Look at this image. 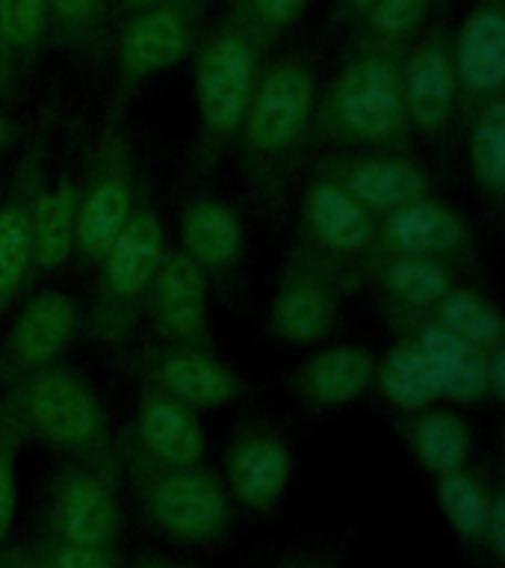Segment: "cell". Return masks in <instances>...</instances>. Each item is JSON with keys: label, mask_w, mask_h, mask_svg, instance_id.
I'll list each match as a JSON object with an SVG mask.
<instances>
[{"label": "cell", "mask_w": 505, "mask_h": 568, "mask_svg": "<svg viewBox=\"0 0 505 568\" xmlns=\"http://www.w3.org/2000/svg\"><path fill=\"white\" fill-rule=\"evenodd\" d=\"M142 506L148 521L168 539L213 545L228 536L234 500L228 488L202 465L195 468H154L145 465Z\"/></svg>", "instance_id": "8992f818"}, {"label": "cell", "mask_w": 505, "mask_h": 568, "mask_svg": "<svg viewBox=\"0 0 505 568\" xmlns=\"http://www.w3.org/2000/svg\"><path fill=\"white\" fill-rule=\"evenodd\" d=\"M411 344L420 349L425 367L432 373L437 397L455 403H478L487 397L485 349L461 341L432 320L416 326Z\"/></svg>", "instance_id": "44dd1931"}, {"label": "cell", "mask_w": 505, "mask_h": 568, "mask_svg": "<svg viewBox=\"0 0 505 568\" xmlns=\"http://www.w3.org/2000/svg\"><path fill=\"white\" fill-rule=\"evenodd\" d=\"M375 382L384 399L402 412H423L434 399H441L423 355L411 341L393 346L384 362L375 364Z\"/></svg>", "instance_id": "f546056e"}, {"label": "cell", "mask_w": 505, "mask_h": 568, "mask_svg": "<svg viewBox=\"0 0 505 568\" xmlns=\"http://www.w3.org/2000/svg\"><path fill=\"white\" fill-rule=\"evenodd\" d=\"M42 568H115V554L106 545H74V541L48 539Z\"/></svg>", "instance_id": "8d00e7d4"}, {"label": "cell", "mask_w": 505, "mask_h": 568, "mask_svg": "<svg viewBox=\"0 0 505 568\" xmlns=\"http://www.w3.org/2000/svg\"><path fill=\"white\" fill-rule=\"evenodd\" d=\"M166 255V231L159 213L151 204H136L131 220L110 243L97 266L95 332L101 337H118L131 326L133 314L145 305L151 282Z\"/></svg>", "instance_id": "5b68a950"}, {"label": "cell", "mask_w": 505, "mask_h": 568, "mask_svg": "<svg viewBox=\"0 0 505 568\" xmlns=\"http://www.w3.org/2000/svg\"><path fill=\"white\" fill-rule=\"evenodd\" d=\"M452 69L458 92L467 98L491 101L505 87V12L499 0H482L461 21L455 42L450 44Z\"/></svg>", "instance_id": "e0dca14e"}, {"label": "cell", "mask_w": 505, "mask_h": 568, "mask_svg": "<svg viewBox=\"0 0 505 568\" xmlns=\"http://www.w3.org/2000/svg\"><path fill=\"white\" fill-rule=\"evenodd\" d=\"M326 124L337 140L363 151H388L408 133L402 60L372 42L337 71L326 98Z\"/></svg>", "instance_id": "6da1fadb"}, {"label": "cell", "mask_w": 505, "mask_h": 568, "mask_svg": "<svg viewBox=\"0 0 505 568\" xmlns=\"http://www.w3.org/2000/svg\"><path fill=\"white\" fill-rule=\"evenodd\" d=\"M434 491H437V506H441L443 518L452 527L455 536L467 541L482 539V527H485L487 506L491 495L476 477H470L467 468L452 470L443 477H434Z\"/></svg>", "instance_id": "1f68e13d"}, {"label": "cell", "mask_w": 505, "mask_h": 568, "mask_svg": "<svg viewBox=\"0 0 505 568\" xmlns=\"http://www.w3.org/2000/svg\"><path fill=\"white\" fill-rule=\"evenodd\" d=\"M470 229L450 204L432 202L429 195L396 211L384 213L375 231V252L381 255L450 257L467 246Z\"/></svg>", "instance_id": "ac0fdd59"}, {"label": "cell", "mask_w": 505, "mask_h": 568, "mask_svg": "<svg viewBox=\"0 0 505 568\" xmlns=\"http://www.w3.org/2000/svg\"><path fill=\"white\" fill-rule=\"evenodd\" d=\"M48 33L78 53H95L104 44L110 0H44Z\"/></svg>", "instance_id": "d6a6232c"}, {"label": "cell", "mask_w": 505, "mask_h": 568, "mask_svg": "<svg viewBox=\"0 0 505 568\" xmlns=\"http://www.w3.org/2000/svg\"><path fill=\"white\" fill-rule=\"evenodd\" d=\"M12 140H16V124H12V119L7 113H0V151L9 149Z\"/></svg>", "instance_id": "60d3db41"}, {"label": "cell", "mask_w": 505, "mask_h": 568, "mask_svg": "<svg viewBox=\"0 0 505 568\" xmlns=\"http://www.w3.org/2000/svg\"><path fill=\"white\" fill-rule=\"evenodd\" d=\"M470 163L476 181L491 195H503L505 186V104L503 95L482 101L476 124L470 131Z\"/></svg>", "instance_id": "4dcf8cb0"}, {"label": "cell", "mask_w": 505, "mask_h": 568, "mask_svg": "<svg viewBox=\"0 0 505 568\" xmlns=\"http://www.w3.org/2000/svg\"><path fill=\"white\" fill-rule=\"evenodd\" d=\"M487 397L499 403L505 397V346H494L485 353Z\"/></svg>", "instance_id": "f35d334b"}, {"label": "cell", "mask_w": 505, "mask_h": 568, "mask_svg": "<svg viewBox=\"0 0 505 568\" xmlns=\"http://www.w3.org/2000/svg\"><path fill=\"white\" fill-rule=\"evenodd\" d=\"M434 0H375L363 21L370 24L372 42L396 48L416 33Z\"/></svg>", "instance_id": "836d02e7"}, {"label": "cell", "mask_w": 505, "mask_h": 568, "mask_svg": "<svg viewBox=\"0 0 505 568\" xmlns=\"http://www.w3.org/2000/svg\"><path fill=\"white\" fill-rule=\"evenodd\" d=\"M379 287L402 311H432L455 287L452 273L441 257L381 255Z\"/></svg>", "instance_id": "d4e9b609"}, {"label": "cell", "mask_w": 505, "mask_h": 568, "mask_svg": "<svg viewBox=\"0 0 505 568\" xmlns=\"http://www.w3.org/2000/svg\"><path fill=\"white\" fill-rule=\"evenodd\" d=\"M12 417L56 450L95 456L106 447V412L101 399L83 376L60 364L27 373Z\"/></svg>", "instance_id": "277c9868"}, {"label": "cell", "mask_w": 505, "mask_h": 568, "mask_svg": "<svg viewBox=\"0 0 505 568\" xmlns=\"http://www.w3.org/2000/svg\"><path fill=\"white\" fill-rule=\"evenodd\" d=\"M0 568H27L24 562H18L16 557H0Z\"/></svg>", "instance_id": "f6af8a7d"}, {"label": "cell", "mask_w": 505, "mask_h": 568, "mask_svg": "<svg viewBox=\"0 0 505 568\" xmlns=\"http://www.w3.org/2000/svg\"><path fill=\"white\" fill-rule=\"evenodd\" d=\"M429 320L437 323L441 328L458 335L461 341L478 346V349H494V346H503V317L499 311L473 291H461V287H452L446 296H443L432 311H429Z\"/></svg>", "instance_id": "f1b7e54d"}, {"label": "cell", "mask_w": 505, "mask_h": 568, "mask_svg": "<svg viewBox=\"0 0 505 568\" xmlns=\"http://www.w3.org/2000/svg\"><path fill=\"white\" fill-rule=\"evenodd\" d=\"M136 568H184V566L168 562V559H151V562H142V566H136Z\"/></svg>", "instance_id": "ee69618b"}, {"label": "cell", "mask_w": 505, "mask_h": 568, "mask_svg": "<svg viewBox=\"0 0 505 568\" xmlns=\"http://www.w3.org/2000/svg\"><path fill=\"white\" fill-rule=\"evenodd\" d=\"M118 9H122L124 16H131V12H140V9L151 7V3H157V0H115Z\"/></svg>", "instance_id": "7bdbcfd3"}, {"label": "cell", "mask_w": 505, "mask_h": 568, "mask_svg": "<svg viewBox=\"0 0 505 568\" xmlns=\"http://www.w3.org/2000/svg\"><path fill=\"white\" fill-rule=\"evenodd\" d=\"M136 444L145 465L154 468H195L207 453V438L189 406L151 388L136 408Z\"/></svg>", "instance_id": "d6986e66"}, {"label": "cell", "mask_w": 505, "mask_h": 568, "mask_svg": "<svg viewBox=\"0 0 505 568\" xmlns=\"http://www.w3.org/2000/svg\"><path fill=\"white\" fill-rule=\"evenodd\" d=\"M310 0H237V12L255 27L257 33L275 42L308 12Z\"/></svg>", "instance_id": "e575fe53"}, {"label": "cell", "mask_w": 505, "mask_h": 568, "mask_svg": "<svg viewBox=\"0 0 505 568\" xmlns=\"http://www.w3.org/2000/svg\"><path fill=\"white\" fill-rule=\"evenodd\" d=\"M181 252L204 275L228 273L246 248V229L239 213L219 199H195L181 216Z\"/></svg>", "instance_id": "603a6c76"}, {"label": "cell", "mask_w": 505, "mask_h": 568, "mask_svg": "<svg viewBox=\"0 0 505 568\" xmlns=\"http://www.w3.org/2000/svg\"><path fill=\"white\" fill-rule=\"evenodd\" d=\"M292 468L287 435L269 420H248L230 438L225 459L230 500L251 515H272L290 491Z\"/></svg>", "instance_id": "30bf717a"}, {"label": "cell", "mask_w": 505, "mask_h": 568, "mask_svg": "<svg viewBox=\"0 0 505 568\" xmlns=\"http://www.w3.org/2000/svg\"><path fill=\"white\" fill-rule=\"evenodd\" d=\"M343 273L313 248H299L284 266L269 300V332L290 346H317L334 332Z\"/></svg>", "instance_id": "52a82bcc"}, {"label": "cell", "mask_w": 505, "mask_h": 568, "mask_svg": "<svg viewBox=\"0 0 505 568\" xmlns=\"http://www.w3.org/2000/svg\"><path fill=\"white\" fill-rule=\"evenodd\" d=\"M151 320L168 346H204L210 328L207 311V275L181 248H166L157 275L151 282Z\"/></svg>", "instance_id": "7c38bea8"}, {"label": "cell", "mask_w": 505, "mask_h": 568, "mask_svg": "<svg viewBox=\"0 0 505 568\" xmlns=\"http://www.w3.org/2000/svg\"><path fill=\"white\" fill-rule=\"evenodd\" d=\"M317 115V78L308 60L281 57L260 69L239 122L243 158L260 175L287 166L308 140Z\"/></svg>", "instance_id": "7a4b0ae2"}, {"label": "cell", "mask_w": 505, "mask_h": 568, "mask_svg": "<svg viewBox=\"0 0 505 568\" xmlns=\"http://www.w3.org/2000/svg\"><path fill=\"white\" fill-rule=\"evenodd\" d=\"M317 175L331 178L349 195L372 213L396 211L402 204L429 195V175L411 158H399L393 151H346L331 154L317 166Z\"/></svg>", "instance_id": "8fae6325"}, {"label": "cell", "mask_w": 505, "mask_h": 568, "mask_svg": "<svg viewBox=\"0 0 505 568\" xmlns=\"http://www.w3.org/2000/svg\"><path fill=\"white\" fill-rule=\"evenodd\" d=\"M78 195L74 181H60L30 195L33 273H56L78 252Z\"/></svg>", "instance_id": "cb8c5ba5"}, {"label": "cell", "mask_w": 505, "mask_h": 568, "mask_svg": "<svg viewBox=\"0 0 505 568\" xmlns=\"http://www.w3.org/2000/svg\"><path fill=\"white\" fill-rule=\"evenodd\" d=\"M48 36L44 0H0V83L24 71Z\"/></svg>", "instance_id": "4316f807"}, {"label": "cell", "mask_w": 505, "mask_h": 568, "mask_svg": "<svg viewBox=\"0 0 505 568\" xmlns=\"http://www.w3.org/2000/svg\"><path fill=\"white\" fill-rule=\"evenodd\" d=\"M402 95L408 124L423 133H441L458 101L450 42L429 36L402 60Z\"/></svg>", "instance_id": "ffe728a7"}, {"label": "cell", "mask_w": 505, "mask_h": 568, "mask_svg": "<svg viewBox=\"0 0 505 568\" xmlns=\"http://www.w3.org/2000/svg\"><path fill=\"white\" fill-rule=\"evenodd\" d=\"M18 424H3L0 429V541L9 539L18 515V459H16Z\"/></svg>", "instance_id": "d590c367"}, {"label": "cell", "mask_w": 505, "mask_h": 568, "mask_svg": "<svg viewBox=\"0 0 505 568\" xmlns=\"http://www.w3.org/2000/svg\"><path fill=\"white\" fill-rule=\"evenodd\" d=\"M204 0H157L131 12L115 42V71L122 89L142 87L145 80L175 69L195 48Z\"/></svg>", "instance_id": "ba28073f"}, {"label": "cell", "mask_w": 505, "mask_h": 568, "mask_svg": "<svg viewBox=\"0 0 505 568\" xmlns=\"http://www.w3.org/2000/svg\"><path fill=\"white\" fill-rule=\"evenodd\" d=\"M482 548L491 554L496 566L505 562V497L503 491L491 495V506H487L485 527H482Z\"/></svg>", "instance_id": "74e56055"}, {"label": "cell", "mask_w": 505, "mask_h": 568, "mask_svg": "<svg viewBox=\"0 0 505 568\" xmlns=\"http://www.w3.org/2000/svg\"><path fill=\"white\" fill-rule=\"evenodd\" d=\"M269 44L272 42L257 33L237 9L202 44L195 65V110L204 140L213 149H221L237 136Z\"/></svg>", "instance_id": "3957f363"}, {"label": "cell", "mask_w": 505, "mask_h": 568, "mask_svg": "<svg viewBox=\"0 0 505 568\" xmlns=\"http://www.w3.org/2000/svg\"><path fill=\"white\" fill-rule=\"evenodd\" d=\"M372 3H375V0H340V7H343L346 16H352V18L367 16V9H370Z\"/></svg>", "instance_id": "b9f144b4"}, {"label": "cell", "mask_w": 505, "mask_h": 568, "mask_svg": "<svg viewBox=\"0 0 505 568\" xmlns=\"http://www.w3.org/2000/svg\"><path fill=\"white\" fill-rule=\"evenodd\" d=\"M408 444L414 459L423 465L432 477H443L452 470L467 468L470 459V429L458 415L452 412H416Z\"/></svg>", "instance_id": "484cf974"}, {"label": "cell", "mask_w": 505, "mask_h": 568, "mask_svg": "<svg viewBox=\"0 0 505 568\" xmlns=\"http://www.w3.org/2000/svg\"><path fill=\"white\" fill-rule=\"evenodd\" d=\"M301 216H305V234L310 240L308 248L334 264L363 255L375 246L379 216H372L331 178L317 175L310 181Z\"/></svg>", "instance_id": "5bb4252c"}, {"label": "cell", "mask_w": 505, "mask_h": 568, "mask_svg": "<svg viewBox=\"0 0 505 568\" xmlns=\"http://www.w3.org/2000/svg\"><path fill=\"white\" fill-rule=\"evenodd\" d=\"M278 568H337L331 559L319 557V554H290L287 559L278 562Z\"/></svg>", "instance_id": "ab89813d"}, {"label": "cell", "mask_w": 505, "mask_h": 568, "mask_svg": "<svg viewBox=\"0 0 505 568\" xmlns=\"http://www.w3.org/2000/svg\"><path fill=\"white\" fill-rule=\"evenodd\" d=\"M136 175H133L131 145L122 133L101 140L92 160L86 184L78 195V252L89 264H97L118 231L136 211Z\"/></svg>", "instance_id": "9c48e42d"}, {"label": "cell", "mask_w": 505, "mask_h": 568, "mask_svg": "<svg viewBox=\"0 0 505 568\" xmlns=\"http://www.w3.org/2000/svg\"><path fill=\"white\" fill-rule=\"evenodd\" d=\"M375 382V358L367 346L337 344L319 349L296 373V388L310 406L340 408Z\"/></svg>", "instance_id": "7402d4cb"}, {"label": "cell", "mask_w": 505, "mask_h": 568, "mask_svg": "<svg viewBox=\"0 0 505 568\" xmlns=\"http://www.w3.org/2000/svg\"><path fill=\"white\" fill-rule=\"evenodd\" d=\"M30 195L18 193L0 204V311L24 291L33 273L30 255Z\"/></svg>", "instance_id": "83f0119b"}, {"label": "cell", "mask_w": 505, "mask_h": 568, "mask_svg": "<svg viewBox=\"0 0 505 568\" xmlns=\"http://www.w3.org/2000/svg\"><path fill=\"white\" fill-rule=\"evenodd\" d=\"M151 388L193 412L230 406L243 397V379L204 346H168L148 358Z\"/></svg>", "instance_id": "9a60e30c"}, {"label": "cell", "mask_w": 505, "mask_h": 568, "mask_svg": "<svg viewBox=\"0 0 505 568\" xmlns=\"http://www.w3.org/2000/svg\"><path fill=\"white\" fill-rule=\"evenodd\" d=\"M118 518V497L113 483L101 477V470L71 468L53 483L48 500L51 539L113 548Z\"/></svg>", "instance_id": "4fadbf2b"}, {"label": "cell", "mask_w": 505, "mask_h": 568, "mask_svg": "<svg viewBox=\"0 0 505 568\" xmlns=\"http://www.w3.org/2000/svg\"><path fill=\"white\" fill-rule=\"evenodd\" d=\"M78 302L62 291H42L18 311L9 328L3 362L18 373H33L60 362L78 335Z\"/></svg>", "instance_id": "2e32d148"}]
</instances>
